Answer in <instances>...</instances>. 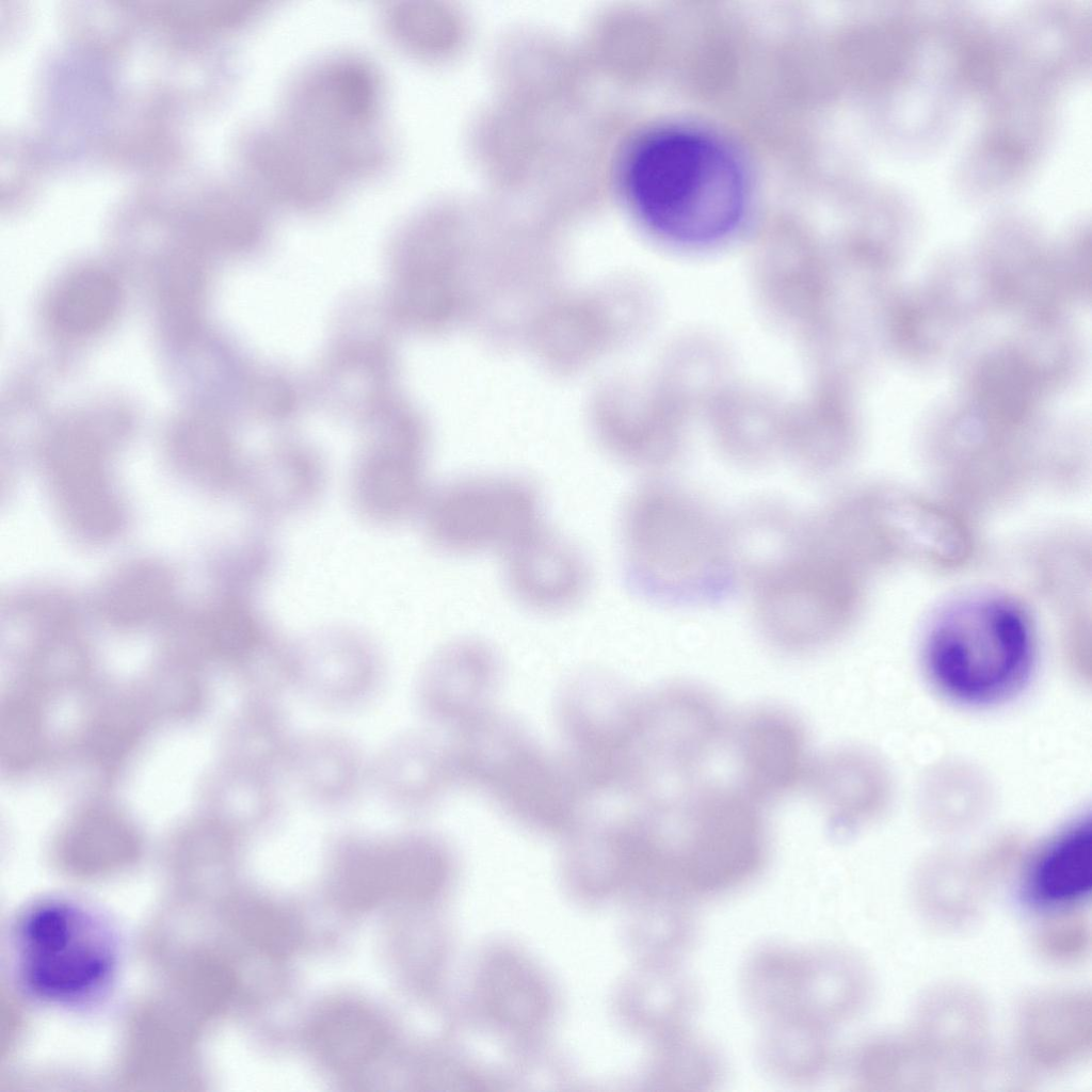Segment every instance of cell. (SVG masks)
<instances>
[{"mask_svg":"<svg viewBox=\"0 0 1092 1092\" xmlns=\"http://www.w3.org/2000/svg\"><path fill=\"white\" fill-rule=\"evenodd\" d=\"M637 802L636 824L646 866L677 897L687 900L736 888L766 862L765 807L724 774Z\"/></svg>","mask_w":1092,"mask_h":1092,"instance_id":"cell-1","label":"cell"},{"mask_svg":"<svg viewBox=\"0 0 1092 1092\" xmlns=\"http://www.w3.org/2000/svg\"><path fill=\"white\" fill-rule=\"evenodd\" d=\"M621 537L629 588L659 605H713L742 577L734 521L674 483L649 482L629 497Z\"/></svg>","mask_w":1092,"mask_h":1092,"instance_id":"cell-2","label":"cell"},{"mask_svg":"<svg viewBox=\"0 0 1092 1092\" xmlns=\"http://www.w3.org/2000/svg\"><path fill=\"white\" fill-rule=\"evenodd\" d=\"M621 180L640 221L677 243L726 236L745 206L744 178L734 157L692 131L663 129L642 136L624 158Z\"/></svg>","mask_w":1092,"mask_h":1092,"instance_id":"cell-3","label":"cell"},{"mask_svg":"<svg viewBox=\"0 0 1092 1092\" xmlns=\"http://www.w3.org/2000/svg\"><path fill=\"white\" fill-rule=\"evenodd\" d=\"M385 107L378 65L358 52L335 51L288 78L273 117L351 187L390 161Z\"/></svg>","mask_w":1092,"mask_h":1092,"instance_id":"cell-4","label":"cell"},{"mask_svg":"<svg viewBox=\"0 0 1092 1092\" xmlns=\"http://www.w3.org/2000/svg\"><path fill=\"white\" fill-rule=\"evenodd\" d=\"M755 622L774 648L815 653L839 640L855 622L865 576L816 544L800 519L774 550L743 573Z\"/></svg>","mask_w":1092,"mask_h":1092,"instance_id":"cell-5","label":"cell"},{"mask_svg":"<svg viewBox=\"0 0 1092 1092\" xmlns=\"http://www.w3.org/2000/svg\"><path fill=\"white\" fill-rule=\"evenodd\" d=\"M451 752L457 782L533 831L566 833L589 800L563 755L548 754L510 714L492 709L473 720L455 733Z\"/></svg>","mask_w":1092,"mask_h":1092,"instance_id":"cell-6","label":"cell"},{"mask_svg":"<svg viewBox=\"0 0 1092 1092\" xmlns=\"http://www.w3.org/2000/svg\"><path fill=\"white\" fill-rule=\"evenodd\" d=\"M1035 654L1032 623L1013 597L981 593L947 607L925 645L930 678L948 697L985 705L1015 693Z\"/></svg>","mask_w":1092,"mask_h":1092,"instance_id":"cell-7","label":"cell"},{"mask_svg":"<svg viewBox=\"0 0 1092 1092\" xmlns=\"http://www.w3.org/2000/svg\"><path fill=\"white\" fill-rule=\"evenodd\" d=\"M730 721L717 697L694 684L640 695L625 794L654 798L711 773L724 756Z\"/></svg>","mask_w":1092,"mask_h":1092,"instance_id":"cell-8","label":"cell"},{"mask_svg":"<svg viewBox=\"0 0 1092 1092\" xmlns=\"http://www.w3.org/2000/svg\"><path fill=\"white\" fill-rule=\"evenodd\" d=\"M870 991L865 962L841 949L766 948L742 974L746 1005L765 1024L798 1019L830 1029L858 1014Z\"/></svg>","mask_w":1092,"mask_h":1092,"instance_id":"cell-9","label":"cell"},{"mask_svg":"<svg viewBox=\"0 0 1092 1092\" xmlns=\"http://www.w3.org/2000/svg\"><path fill=\"white\" fill-rule=\"evenodd\" d=\"M16 948L22 982L47 1001L93 999L114 973L115 952L108 931L91 914L65 901L29 909L17 926Z\"/></svg>","mask_w":1092,"mask_h":1092,"instance_id":"cell-10","label":"cell"},{"mask_svg":"<svg viewBox=\"0 0 1092 1092\" xmlns=\"http://www.w3.org/2000/svg\"><path fill=\"white\" fill-rule=\"evenodd\" d=\"M639 696L619 677L597 669L580 671L561 687L557 720L566 746L562 755L590 798L625 791Z\"/></svg>","mask_w":1092,"mask_h":1092,"instance_id":"cell-11","label":"cell"},{"mask_svg":"<svg viewBox=\"0 0 1092 1092\" xmlns=\"http://www.w3.org/2000/svg\"><path fill=\"white\" fill-rule=\"evenodd\" d=\"M418 516L431 545L452 555L504 552L543 525L537 491L512 476L447 482L429 491Z\"/></svg>","mask_w":1092,"mask_h":1092,"instance_id":"cell-12","label":"cell"},{"mask_svg":"<svg viewBox=\"0 0 1092 1092\" xmlns=\"http://www.w3.org/2000/svg\"><path fill=\"white\" fill-rule=\"evenodd\" d=\"M909 1035L936 1087L977 1083L987 1064L990 1017L980 994L962 983H945L921 998Z\"/></svg>","mask_w":1092,"mask_h":1092,"instance_id":"cell-13","label":"cell"},{"mask_svg":"<svg viewBox=\"0 0 1092 1092\" xmlns=\"http://www.w3.org/2000/svg\"><path fill=\"white\" fill-rule=\"evenodd\" d=\"M727 757L737 786L765 808L803 785L810 759L801 721L769 705L732 717Z\"/></svg>","mask_w":1092,"mask_h":1092,"instance_id":"cell-14","label":"cell"},{"mask_svg":"<svg viewBox=\"0 0 1092 1092\" xmlns=\"http://www.w3.org/2000/svg\"><path fill=\"white\" fill-rule=\"evenodd\" d=\"M293 687L332 710L367 704L383 679V661L371 639L354 628L327 626L292 642Z\"/></svg>","mask_w":1092,"mask_h":1092,"instance_id":"cell-15","label":"cell"},{"mask_svg":"<svg viewBox=\"0 0 1092 1092\" xmlns=\"http://www.w3.org/2000/svg\"><path fill=\"white\" fill-rule=\"evenodd\" d=\"M242 161L247 184L272 207L320 210L337 203L349 188L273 117L246 132Z\"/></svg>","mask_w":1092,"mask_h":1092,"instance_id":"cell-16","label":"cell"},{"mask_svg":"<svg viewBox=\"0 0 1092 1092\" xmlns=\"http://www.w3.org/2000/svg\"><path fill=\"white\" fill-rule=\"evenodd\" d=\"M500 660L483 641L461 639L436 649L416 682L424 717L454 732L491 710L500 679Z\"/></svg>","mask_w":1092,"mask_h":1092,"instance_id":"cell-17","label":"cell"},{"mask_svg":"<svg viewBox=\"0 0 1092 1092\" xmlns=\"http://www.w3.org/2000/svg\"><path fill=\"white\" fill-rule=\"evenodd\" d=\"M502 555L507 585L530 610L562 612L576 606L587 593L590 578L583 556L544 525Z\"/></svg>","mask_w":1092,"mask_h":1092,"instance_id":"cell-18","label":"cell"},{"mask_svg":"<svg viewBox=\"0 0 1092 1092\" xmlns=\"http://www.w3.org/2000/svg\"><path fill=\"white\" fill-rule=\"evenodd\" d=\"M429 491L420 448L411 437L371 447L350 475L354 510L374 526H395L418 516Z\"/></svg>","mask_w":1092,"mask_h":1092,"instance_id":"cell-19","label":"cell"},{"mask_svg":"<svg viewBox=\"0 0 1092 1092\" xmlns=\"http://www.w3.org/2000/svg\"><path fill=\"white\" fill-rule=\"evenodd\" d=\"M1017 1045L1025 1062L1037 1071H1066L1090 1057L1092 999L1090 992L1045 991L1027 998L1017 1016Z\"/></svg>","mask_w":1092,"mask_h":1092,"instance_id":"cell-20","label":"cell"},{"mask_svg":"<svg viewBox=\"0 0 1092 1092\" xmlns=\"http://www.w3.org/2000/svg\"><path fill=\"white\" fill-rule=\"evenodd\" d=\"M802 786L822 807L828 830L837 838L871 821L886 799V780L880 766L853 749L810 757Z\"/></svg>","mask_w":1092,"mask_h":1092,"instance_id":"cell-21","label":"cell"},{"mask_svg":"<svg viewBox=\"0 0 1092 1092\" xmlns=\"http://www.w3.org/2000/svg\"><path fill=\"white\" fill-rule=\"evenodd\" d=\"M369 781L399 809L419 813L456 783L449 745L422 732L390 739L369 765Z\"/></svg>","mask_w":1092,"mask_h":1092,"instance_id":"cell-22","label":"cell"},{"mask_svg":"<svg viewBox=\"0 0 1092 1092\" xmlns=\"http://www.w3.org/2000/svg\"><path fill=\"white\" fill-rule=\"evenodd\" d=\"M285 773L312 804L339 808L369 781V765L352 738L316 730L292 738Z\"/></svg>","mask_w":1092,"mask_h":1092,"instance_id":"cell-23","label":"cell"},{"mask_svg":"<svg viewBox=\"0 0 1092 1092\" xmlns=\"http://www.w3.org/2000/svg\"><path fill=\"white\" fill-rule=\"evenodd\" d=\"M251 503L264 523L308 511L323 495L327 473L322 461L304 449L272 451L247 473Z\"/></svg>","mask_w":1092,"mask_h":1092,"instance_id":"cell-24","label":"cell"},{"mask_svg":"<svg viewBox=\"0 0 1092 1092\" xmlns=\"http://www.w3.org/2000/svg\"><path fill=\"white\" fill-rule=\"evenodd\" d=\"M998 872L990 858L975 865L934 861L914 883V898L924 919L938 930H961L981 911Z\"/></svg>","mask_w":1092,"mask_h":1092,"instance_id":"cell-25","label":"cell"},{"mask_svg":"<svg viewBox=\"0 0 1092 1092\" xmlns=\"http://www.w3.org/2000/svg\"><path fill=\"white\" fill-rule=\"evenodd\" d=\"M1091 825L1079 819L1051 838L1033 858L1026 894L1037 904L1069 905L1087 897L1092 882Z\"/></svg>","mask_w":1092,"mask_h":1092,"instance_id":"cell-26","label":"cell"},{"mask_svg":"<svg viewBox=\"0 0 1092 1092\" xmlns=\"http://www.w3.org/2000/svg\"><path fill=\"white\" fill-rule=\"evenodd\" d=\"M852 1078L863 1091H930L936 1085L909 1034L878 1037L853 1057Z\"/></svg>","mask_w":1092,"mask_h":1092,"instance_id":"cell-27","label":"cell"},{"mask_svg":"<svg viewBox=\"0 0 1092 1092\" xmlns=\"http://www.w3.org/2000/svg\"><path fill=\"white\" fill-rule=\"evenodd\" d=\"M766 1025L759 1051L772 1074L788 1081L806 1082L825 1072L832 1058L829 1029L797 1019Z\"/></svg>","mask_w":1092,"mask_h":1092,"instance_id":"cell-28","label":"cell"},{"mask_svg":"<svg viewBox=\"0 0 1092 1092\" xmlns=\"http://www.w3.org/2000/svg\"><path fill=\"white\" fill-rule=\"evenodd\" d=\"M1090 921L1086 914L1070 911L1044 920L1037 929L1034 944L1046 959L1074 962L1085 956L1090 946Z\"/></svg>","mask_w":1092,"mask_h":1092,"instance_id":"cell-29","label":"cell"}]
</instances>
